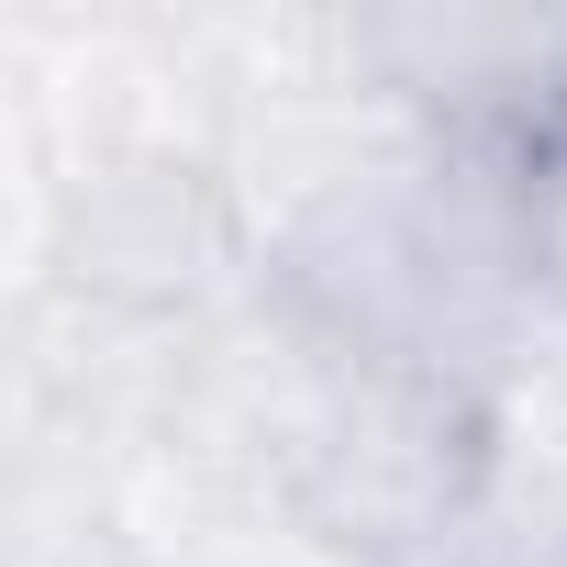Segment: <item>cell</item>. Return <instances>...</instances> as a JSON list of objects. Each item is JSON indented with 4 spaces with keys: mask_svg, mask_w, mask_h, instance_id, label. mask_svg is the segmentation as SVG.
Returning a JSON list of instances; mask_svg holds the SVG:
<instances>
[{
    "mask_svg": "<svg viewBox=\"0 0 567 567\" xmlns=\"http://www.w3.org/2000/svg\"><path fill=\"white\" fill-rule=\"evenodd\" d=\"M512 156H523V267L545 278V290H567V101Z\"/></svg>",
    "mask_w": 567,
    "mask_h": 567,
    "instance_id": "cell-1",
    "label": "cell"
}]
</instances>
